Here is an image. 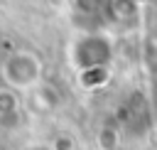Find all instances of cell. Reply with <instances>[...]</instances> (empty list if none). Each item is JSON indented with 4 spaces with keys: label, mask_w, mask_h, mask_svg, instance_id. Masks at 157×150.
Returning a JSON list of instances; mask_svg holds the SVG:
<instances>
[{
    "label": "cell",
    "mask_w": 157,
    "mask_h": 150,
    "mask_svg": "<svg viewBox=\"0 0 157 150\" xmlns=\"http://www.w3.org/2000/svg\"><path fill=\"white\" fill-rule=\"evenodd\" d=\"M142 61H145V69L157 74V37H150L142 47Z\"/></svg>",
    "instance_id": "obj_1"
}]
</instances>
